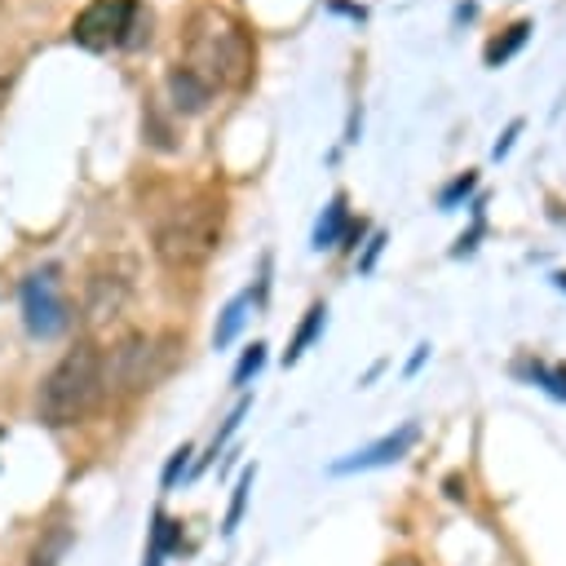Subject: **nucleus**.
Returning <instances> with one entry per match:
<instances>
[{
    "label": "nucleus",
    "mask_w": 566,
    "mask_h": 566,
    "mask_svg": "<svg viewBox=\"0 0 566 566\" xmlns=\"http://www.w3.org/2000/svg\"><path fill=\"white\" fill-rule=\"evenodd\" d=\"M181 66L195 71L208 88H234L252 71V40L230 13L199 9L186 27V62Z\"/></svg>",
    "instance_id": "obj_1"
},
{
    "label": "nucleus",
    "mask_w": 566,
    "mask_h": 566,
    "mask_svg": "<svg viewBox=\"0 0 566 566\" xmlns=\"http://www.w3.org/2000/svg\"><path fill=\"white\" fill-rule=\"evenodd\" d=\"M102 385H106V376H102V354H97L93 345L66 349V354L53 363V371L44 376V385H40V398H35L40 420H44V424H75V420H84V416L93 411Z\"/></svg>",
    "instance_id": "obj_2"
},
{
    "label": "nucleus",
    "mask_w": 566,
    "mask_h": 566,
    "mask_svg": "<svg viewBox=\"0 0 566 566\" xmlns=\"http://www.w3.org/2000/svg\"><path fill=\"white\" fill-rule=\"evenodd\" d=\"M221 217H226V208H221V199H212V195H195V199L177 203V208L159 221V230H155V252H159V261L172 265V270H195V265H203V261L212 256L217 239H221Z\"/></svg>",
    "instance_id": "obj_3"
},
{
    "label": "nucleus",
    "mask_w": 566,
    "mask_h": 566,
    "mask_svg": "<svg viewBox=\"0 0 566 566\" xmlns=\"http://www.w3.org/2000/svg\"><path fill=\"white\" fill-rule=\"evenodd\" d=\"M142 22L150 27V13H142L137 0H88L75 13L71 35L84 49H115V44H137L142 40V31H137Z\"/></svg>",
    "instance_id": "obj_4"
},
{
    "label": "nucleus",
    "mask_w": 566,
    "mask_h": 566,
    "mask_svg": "<svg viewBox=\"0 0 566 566\" xmlns=\"http://www.w3.org/2000/svg\"><path fill=\"white\" fill-rule=\"evenodd\" d=\"M22 318H27L31 336H40V340L57 336V332L71 323V310H66V296H62L53 270L31 274V279L22 283Z\"/></svg>",
    "instance_id": "obj_5"
},
{
    "label": "nucleus",
    "mask_w": 566,
    "mask_h": 566,
    "mask_svg": "<svg viewBox=\"0 0 566 566\" xmlns=\"http://www.w3.org/2000/svg\"><path fill=\"white\" fill-rule=\"evenodd\" d=\"M150 358H155V345L146 336H128L111 363H102V376H111L119 389H142L150 385Z\"/></svg>",
    "instance_id": "obj_6"
},
{
    "label": "nucleus",
    "mask_w": 566,
    "mask_h": 566,
    "mask_svg": "<svg viewBox=\"0 0 566 566\" xmlns=\"http://www.w3.org/2000/svg\"><path fill=\"white\" fill-rule=\"evenodd\" d=\"M416 433H420L416 424H402L398 433H385L380 442H371V447H363V451H354V455L336 460V464H332V473H358V469H380V464H394V460H402V455L411 451Z\"/></svg>",
    "instance_id": "obj_7"
},
{
    "label": "nucleus",
    "mask_w": 566,
    "mask_h": 566,
    "mask_svg": "<svg viewBox=\"0 0 566 566\" xmlns=\"http://www.w3.org/2000/svg\"><path fill=\"white\" fill-rule=\"evenodd\" d=\"M124 296H128V279H119V274H93L88 287H84V314H88V323L115 318L119 305H124Z\"/></svg>",
    "instance_id": "obj_8"
},
{
    "label": "nucleus",
    "mask_w": 566,
    "mask_h": 566,
    "mask_svg": "<svg viewBox=\"0 0 566 566\" xmlns=\"http://www.w3.org/2000/svg\"><path fill=\"white\" fill-rule=\"evenodd\" d=\"M208 97H212V88H208L195 71H186V66H172V71H168V102H172V111L199 115V111L208 106Z\"/></svg>",
    "instance_id": "obj_9"
},
{
    "label": "nucleus",
    "mask_w": 566,
    "mask_h": 566,
    "mask_svg": "<svg viewBox=\"0 0 566 566\" xmlns=\"http://www.w3.org/2000/svg\"><path fill=\"white\" fill-rule=\"evenodd\" d=\"M71 526H49L44 535H40V544L31 548V562L27 566H57L62 557H66V548H71Z\"/></svg>",
    "instance_id": "obj_10"
},
{
    "label": "nucleus",
    "mask_w": 566,
    "mask_h": 566,
    "mask_svg": "<svg viewBox=\"0 0 566 566\" xmlns=\"http://www.w3.org/2000/svg\"><path fill=\"white\" fill-rule=\"evenodd\" d=\"M345 217H349V208H345V195H336L327 208H323V221H318V230H314V248L323 252V248H332L336 239H340V230H345Z\"/></svg>",
    "instance_id": "obj_11"
},
{
    "label": "nucleus",
    "mask_w": 566,
    "mask_h": 566,
    "mask_svg": "<svg viewBox=\"0 0 566 566\" xmlns=\"http://www.w3.org/2000/svg\"><path fill=\"white\" fill-rule=\"evenodd\" d=\"M248 305H252V296L243 292V296H234V301L221 310V323H217V332H212V345H217V349H226V345L239 336V327H243V318H248Z\"/></svg>",
    "instance_id": "obj_12"
},
{
    "label": "nucleus",
    "mask_w": 566,
    "mask_h": 566,
    "mask_svg": "<svg viewBox=\"0 0 566 566\" xmlns=\"http://www.w3.org/2000/svg\"><path fill=\"white\" fill-rule=\"evenodd\" d=\"M323 318H327V305H310V310H305V323L296 327V336H292V345H287V354H283L287 363H296V358L305 354V345L323 332Z\"/></svg>",
    "instance_id": "obj_13"
},
{
    "label": "nucleus",
    "mask_w": 566,
    "mask_h": 566,
    "mask_svg": "<svg viewBox=\"0 0 566 566\" xmlns=\"http://www.w3.org/2000/svg\"><path fill=\"white\" fill-rule=\"evenodd\" d=\"M526 35H531V22H517V27H509V35H504V40H495V44L486 49V66H500L509 53H517V49L526 44Z\"/></svg>",
    "instance_id": "obj_14"
},
{
    "label": "nucleus",
    "mask_w": 566,
    "mask_h": 566,
    "mask_svg": "<svg viewBox=\"0 0 566 566\" xmlns=\"http://www.w3.org/2000/svg\"><path fill=\"white\" fill-rule=\"evenodd\" d=\"M248 491H252V469H243V478L234 482V500H230V513H226V535L239 526V517H243V504H248Z\"/></svg>",
    "instance_id": "obj_15"
},
{
    "label": "nucleus",
    "mask_w": 566,
    "mask_h": 566,
    "mask_svg": "<svg viewBox=\"0 0 566 566\" xmlns=\"http://www.w3.org/2000/svg\"><path fill=\"white\" fill-rule=\"evenodd\" d=\"M261 363H265V345L261 340H252L248 345V354L239 358V367H234V385H248L256 371H261Z\"/></svg>",
    "instance_id": "obj_16"
},
{
    "label": "nucleus",
    "mask_w": 566,
    "mask_h": 566,
    "mask_svg": "<svg viewBox=\"0 0 566 566\" xmlns=\"http://www.w3.org/2000/svg\"><path fill=\"white\" fill-rule=\"evenodd\" d=\"M535 380H539L548 394L566 398V367H539V363H535Z\"/></svg>",
    "instance_id": "obj_17"
},
{
    "label": "nucleus",
    "mask_w": 566,
    "mask_h": 566,
    "mask_svg": "<svg viewBox=\"0 0 566 566\" xmlns=\"http://www.w3.org/2000/svg\"><path fill=\"white\" fill-rule=\"evenodd\" d=\"M473 181H478V177H473V172H464V177H455V181H451V186H447V190H442V199H438V203H442V208H451V203H455V199H464V195H469V190H473Z\"/></svg>",
    "instance_id": "obj_18"
},
{
    "label": "nucleus",
    "mask_w": 566,
    "mask_h": 566,
    "mask_svg": "<svg viewBox=\"0 0 566 566\" xmlns=\"http://www.w3.org/2000/svg\"><path fill=\"white\" fill-rule=\"evenodd\" d=\"M186 460H190V447H177V451H172V460H168V469H164V486H172V482H177V473L186 469Z\"/></svg>",
    "instance_id": "obj_19"
},
{
    "label": "nucleus",
    "mask_w": 566,
    "mask_h": 566,
    "mask_svg": "<svg viewBox=\"0 0 566 566\" xmlns=\"http://www.w3.org/2000/svg\"><path fill=\"white\" fill-rule=\"evenodd\" d=\"M517 133H522V119H513V124L504 128V137L495 142V150H491V155H495V159H500V155H509V146H513V137H517Z\"/></svg>",
    "instance_id": "obj_20"
},
{
    "label": "nucleus",
    "mask_w": 566,
    "mask_h": 566,
    "mask_svg": "<svg viewBox=\"0 0 566 566\" xmlns=\"http://www.w3.org/2000/svg\"><path fill=\"white\" fill-rule=\"evenodd\" d=\"M380 248H385V234H371V243H367V252H363L358 270H371V265H376V256H380Z\"/></svg>",
    "instance_id": "obj_21"
},
{
    "label": "nucleus",
    "mask_w": 566,
    "mask_h": 566,
    "mask_svg": "<svg viewBox=\"0 0 566 566\" xmlns=\"http://www.w3.org/2000/svg\"><path fill=\"white\" fill-rule=\"evenodd\" d=\"M424 354H429V345H420V349L411 354V363H407V371H420V363H424Z\"/></svg>",
    "instance_id": "obj_22"
},
{
    "label": "nucleus",
    "mask_w": 566,
    "mask_h": 566,
    "mask_svg": "<svg viewBox=\"0 0 566 566\" xmlns=\"http://www.w3.org/2000/svg\"><path fill=\"white\" fill-rule=\"evenodd\" d=\"M389 566H420V562H416V557H394Z\"/></svg>",
    "instance_id": "obj_23"
},
{
    "label": "nucleus",
    "mask_w": 566,
    "mask_h": 566,
    "mask_svg": "<svg viewBox=\"0 0 566 566\" xmlns=\"http://www.w3.org/2000/svg\"><path fill=\"white\" fill-rule=\"evenodd\" d=\"M553 279H557V287H562V292H566V274H553Z\"/></svg>",
    "instance_id": "obj_24"
}]
</instances>
